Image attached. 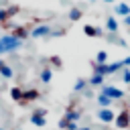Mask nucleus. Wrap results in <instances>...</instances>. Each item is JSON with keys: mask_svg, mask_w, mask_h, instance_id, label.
I'll return each instance as SVG.
<instances>
[{"mask_svg": "<svg viewBox=\"0 0 130 130\" xmlns=\"http://www.w3.org/2000/svg\"><path fill=\"white\" fill-rule=\"evenodd\" d=\"M89 2H95V0H89Z\"/></svg>", "mask_w": 130, "mask_h": 130, "instance_id": "f704fd0d", "label": "nucleus"}, {"mask_svg": "<svg viewBox=\"0 0 130 130\" xmlns=\"http://www.w3.org/2000/svg\"><path fill=\"white\" fill-rule=\"evenodd\" d=\"M122 69H124L122 61H114V63H108V75H112V73H118V71H122Z\"/></svg>", "mask_w": 130, "mask_h": 130, "instance_id": "2eb2a0df", "label": "nucleus"}, {"mask_svg": "<svg viewBox=\"0 0 130 130\" xmlns=\"http://www.w3.org/2000/svg\"><path fill=\"white\" fill-rule=\"evenodd\" d=\"M0 45L4 47V53H10V51H16L22 47V41L16 39L14 35H2L0 37Z\"/></svg>", "mask_w": 130, "mask_h": 130, "instance_id": "f257e3e1", "label": "nucleus"}, {"mask_svg": "<svg viewBox=\"0 0 130 130\" xmlns=\"http://www.w3.org/2000/svg\"><path fill=\"white\" fill-rule=\"evenodd\" d=\"M114 12L118 14V16H128L130 14V4H126V2H118L116 6H114Z\"/></svg>", "mask_w": 130, "mask_h": 130, "instance_id": "0eeeda50", "label": "nucleus"}, {"mask_svg": "<svg viewBox=\"0 0 130 130\" xmlns=\"http://www.w3.org/2000/svg\"><path fill=\"white\" fill-rule=\"evenodd\" d=\"M106 28H108V32H118V20L114 16H108L106 18Z\"/></svg>", "mask_w": 130, "mask_h": 130, "instance_id": "ddd939ff", "label": "nucleus"}, {"mask_svg": "<svg viewBox=\"0 0 130 130\" xmlns=\"http://www.w3.org/2000/svg\"><path fill=\"white\" fill-rule=\"evenodd\" d=\"M51 32H53V28L49 24H39L30 30V37L32 39H43V37H51Z\"/></svg>", "mask_w": 130, "mask_h": 130, "instance_id": "39448f33", "label": "nucleus"}, {"mask_svg": "<svg viewBox=\"0 0 130 130\" xmlns=\"http://www.w3.org/2000/svg\"><path fill=\"white\" fill-rule=\"evenodd\" d=\"M93 73H98V75H108V63H95L93 65Z\"/></svg>", "mask_w": 130, "mask_h": 130, "instance_id": "dca6fc26", "label": "nucleus"}, {"mask_svg": "<svg viewBox=\"0 0 130 130\" xmlns=\"http://www.w3.org/2000/svg\"><path fill=\"white\" fill-rule=\"evenodd\" d=\"M67 122H79L81 120V112L79 110H73V108H69L67 112H65V116H63Z\"/></svg>", "mask_w": 130, "mask_h": 130, "instance_id": "1a4fd4ad", "label": "nucleus"}, {"mask_svg": "<svg viewBox=\"0 0 130 130\" xmlns=\"http://www.w3.org/2000/svg\"><path fill=\"white\" fill-rule=\"evenodd\" d=\"M102 93H106L112 100H122L124 98V91L120 87H116V85H102Z\"/></svg>", "mask_w": 130, "mask_h": 130, "instance_id": "423d86ee", "label": "nucleus"}, {"mask_svg": "<svg viewBox=\"0 0 130 130\" xmlns=\"http://www.w3.org/2000/svg\"><path fill=\"white\" fill-rule=\"evenodd\" d=\"M0 37H2V35H0Z\"/></svg>", "mask_w": 130, "mask_h": 130, "instance_id": "4c0bfd02", "label": "nucleus"}, {"mask_svg": "<svg viewBox=\"0 0 130 130\" xmlns=\"http://www.w3.org/2000/svg\"><path fill=\"white\" fill-rule=\"evenodd\" d=\"M0 75H2L4 79H12L14 71H12V67H10V65H6V63H4V65L0 67Z\"/></svg>", "mask_w": 130, "mask_h": 130, "instance_id": "a211bd4d", "label": "nucleus"}, {"mask_svg": "<svg viewBox=\"0 0 130 130\" xmlns=\"http://www.w3.org/2000/svg\"><path fill=\"white\" fill-rule=\"evenodd\" d=\"M0 130H4V128H0Z\"/></svg>", "mask_w": 130, "mask_h": 130, "instance_id": "e433bc0d", "label": "nucleus"}, {"mask_svg": "<svg viewBox=\"0 0 130 130\" xmlns=\"http://www.w3.org/2000/svg\"><path fill=\"white\" fill-rule=\"evenodd\" d=\"M79 130H91V128H89V126H81Z\"/></svg>", "mask_w": 130, "mask_h": 130, "instance_id": "2f4dec72", "label": "nucleus"}, {"mask_svg": "<svg viewBox=\"0 0 130 130\" xmlns=\"http://www.w3.org/2000/svg\"><path fill=\"white\" fill-rule=\"evenodd\" d=\"M83 32L87 37H102V28L100 26H93V24H85L83 26Z\"/></svg>", "mask_w": 130, "mask_h": 130, "instance_id": "9d476101", "label": "nucleus"}, {"mask_svg": "<svg viewBox=\"0 0 130 130\" xmlns=\"http://www.w3.org/2000/svg\"><path fill=\"white\" fill-rule=\"evenodd\" d=\"M12 35H14L16 39H20V41H24V39H28V37H30V30H26V28H22V26H16Z\"/></svg>", "mask_w": 130, "mask_h": 130, "instance_id": "4468645a", "label": "nucleus"}, {"mask_svg": "<svg viewBox=\"0 0 130 130\" xmlns=\"http://www.w3.org/2000/svg\"><path fill=\"white\" fill-rule=\"evenodd\" d=\"M106 61H108V53L106 51H100L98 57H95V63H106Z\"/></svg>", "mask_w": 130, "mask_h": 130, "instance_id": "4be33fe9", "label": "nucleus"}, {"mask_svg": "<svg viewBox=\"0 0 130 130\" xmlns=\"http://www.w3.org/2000/svg\"><path fill=\"white\" fill-rule=\"evenodd\" d=\"M63 35H65V30H63V28H57V30H53V32H51V37H63Z\"/></svg>", "mask_w": 130, "mask_h": 130, "instance_id": "bb28decb", "label": "nucleus"}, {"mask_svg": "<svg viewBox=\"0 0 130 130\" xmlns=\"http://www.w3.org/2000/svg\"><path fill=\"white\" fill-rule=\"evenodd\" d=\"M65 130H79V124H77V122H67Z\"/></svg>", "mask_w": 130, "mask_h": 130, "instance_id": "393cba45", "label": "nucleus"}, {"mask_svg": "<svg viewBox=\"0 0 130 130\" xmlns=\"http://www.w3.org/2000/svg\"><path fill=\"white\" fill-rule=\"evenodd\" d=\"M85 87H87V81L85 79H77L75 85H73V91H85Z\"/></svg>", "mask_w": 130, "mask_h": 130, "instance_id": "412c9836", "label": "nucleus"}, {"mask_svg": "<svg viewBox=\"0 0 130 130\" xmlns=\"http://www.w3.org/2000/svg\"><path fill=\"white\" fill-rule=\"evenodd\" d=\"M65 126H67V120H65V118H61V120H59V128H61V130H65Z\"/></svg>", "mask_w": 130, "mask_h": 130, "instance_id": "c85d7f7f", "label": "nucleus"}, {"mask_svg": "<svg viewBox=\"0 0 130 130\" xmlns=\"http://www.w3.org/2000/svg\"><path fill=\"white\" fill-rule=\"evenodd\" d=\"M47 112L45 110H35L32 114H30V124L32 126H39V128H45L47 126Z\"/></svg>", "mask_w": 130, "mask_h": 130, "instance_id": "20e7f679", "label": "nucleus"}, {"mask_svg": "<svg viewBox=\"0 0 130 130\" xmlns=\"http://www.w3.org/2000/svg\"><path fill=\"white\" fill-rule=\"evenodd\" d=\"M95 118H98L102 124H114V118H116V114H114V110H112V108H98V114H95Z\"/></svg>", "mask_w": 130, "mask_h": 130, "instance_id": "7ed1b4c3", "label": "nucleus"}, {"mask_svg": "<svg viewBox=\"0 0 130 130\" xmlns=\"http://www.w3.org/2000/svg\"><path fill=\"white\" fill-rule=\"evenodd\" d=\"M122 65H124V67H128V69H130V57H126V59H124V61H122Z\"/></svg>", "mask_w": 130, "mask_h": 130, "instance_id": "c756f323", "label": "nucleus"}, {"mask_svg": "<svg viewBox=\"0 0 130 130\" xmlns=\"http://www.w3.org/2000/svg\"><path fill=\"white\" fill-rule=\"evenodd\" d=\"M39 77H41L43 83H49V81L53 79V71H51V67H43L41 73H39Z\"/></svg>", "mask_w": 130, "mask_h": 130, "instance_id": "9b49d317", "label": "nucleus"}, {"mask_svg": "<svg viewBox=\"0 0 130 130\" xmlns=\"http://www.w3.org/2000/svg\"><path fill=\"white\" fill-rule=\"evenodd\" d=\"M114 126H116L118 130H126V128L130 126V110H122V112H118L116 118H114Z\"/></svg>", "mask_w": 130, "mask_h": 130, "instance_id": "f03ea898", "label": "nucleus"}, {"mask_svg": "<svg viewBox=\"0 0 130 130\" xmlns=\"http://www.w3.org/2000/svg\"><path fill=\"white\" fill-rule=\"evenodd\" d=\"M8 12H6V8H0V22H8Z\"/></svg>", "mask_w": 130, "mask_h": 130, "instance_id": "b1692460", "label": "nucleus"}, {"mask_svg": "<svg viewBox=\"0 0 130 130\" xmlns=\"http://www.w3.org/2000/svg\"><path fill=\"white\" fill-rule=\"evenodd\" d=\"M91 87H98V85H104V75H98V73H93L91 77H89V81H87Z\"/></svg>", "mask_w": 130, "mask_h": 130, "instance_id": "f3484780", "label": "nucleus"}, {"mask_svg": "<svg viewBox=\"0 0 130 130\" xmlns=\"http://www.w3.org/2000/svg\"><path fill=\"white\" fill-rule=\"evenodd\" d=\"M79 18H81V8L73 6V8L69 10V20H73V22H75V20H79Z\"/></svg>", "mask_w": 130, "mask_h": 130, "instance_id": "aec40b11", "label": "nucleus"}, {"mask_svg": "<svg viewBox=\"0 0 130 130\" xmlns=\"http://www.w3.org/2000/svg\"><path fill=\"white\" fill-rule=\"evenodd\" d=\"M18 130H22V128H18Z\"/></svg>", "mask_w": 130, "mask_h": 130, "instance_id": "c9c22d12", "label": "nucleus"}, {"mask_svg": "<svg viewBox=\"0 0 130 130\" xmlns=\"http://www.w3.org/2000/svg\"><path fill=\"white\" fill-rule=\"evenodd\" d=\"M112 104H114V100L108 98L106 93H100V95H98V106H100V108H110Z\"/></svg>", "mask_w": 130, "mask_h": 130, "instance_id": "f8f14e48", "label": "nucleus"}, {"mask_svg": "<svg viewBox=\"0 0 130 130\" xmlns=\"http://www.w3.org/2000/svg\"><path fill=\"white\" fill-rule=\"evenodd\" d=\"M22 91H24V89H20V87H12V89H10V98H12L14 102H22Z\"/></svg>", "mask_w": 130, "mask_h": 130, "instance_id": "6ab92c4d", "label": "nucleus"}, {"mask_svg": "<svg viewBox=\"0 0 130 130\" xmlns=\"http://www.w3.org/2000/svg\"><path fill=\"white\" fill-rule=\"evenodd\" d=\"M122 81L130 85V69H128V67H124V69H122Z\"/></svg>", "mask_w": 130, "mask_h": 130, "instance_id": "5701e85b", "label": "nucleus"}, {"mask_svg": "<svg viewBox=\"0 0 130 130\" xmlns=\"http://www.w3.org/2000/svg\"><path fill=\"white\" fill-rule=\"evenodd\" d=\"M6 12H8V16H14V14L18 12V6H8V8H6Z\"/></svg>", "mask_w": 130, "mask_h": 130, "instance_id": "a878e982", "label": "nucleus"}, {"mask_svg": "<svg viewBox=\"0 0 130 130\" xmlns=\"http://www.w3.org/2000/svg\"><path fill=\"white\" fill-rule=\"evenodd\" d=\"M2 65H4V61H2V59H0V67H2Z\"/></svg>", "mask_w": 130, "mask_h": 130, "instance_id": "473e14b6", "label": "nucleus"}, {"mask_svg": "<svg viewBox=\"0 0 130 130\" xmlns=\"http://www.w3.org/2000/svg\"><path fill=\"white\" fill-rule=\"evenodd\" d=\"M124 24H126V26H128V28H130V14H128V16H126V18H124Z\"/></svg>", "mask_w": 130, "mask_h": 130, "instance_id": "7c9ffc66", "label": "nucleus"}, {"mask_svg": "<svg viewBox=\"0 0 130 130\" xmlns=\"http://www.w3.org/2000/svg\"><path fill=\"white\" fill-rule=\"evenodd\" d=\"M35 100H39V89L30 87V89L22 91V102H35Z\"/></svg>", "mask_w": 130, "mask_h": 130, "instance_id": "6e6552de", "label": "nucleus"}, {"mask_svg": "<svg viewBox=\"0 0 130 130\" xmlns=\"http://www.w3.org/2000/svg\"><path fill=\"white\" fill-rule=\"evenodd\" d=\"M51 63H53L55 67H61V59H59V57H51Z\"/></svg>", "mask_w": 130, "mask_h": 130, "instance_id": "cd10ccee", "label": "nucleus"}, {"mask_svg": "<svg viewBox=\"0 0 130 130\" xmlns=\"http://www.w3.org/2000/svg\"><path fill=\"white\" fill-rule=\"evenodd\" d=\"M104 2H114V0H104Z\"/></svg>", "mask_w": 130, "mask_h": 130, "instance_id": "72a5a7b5", "label": "nucleus"}]
</instances>
